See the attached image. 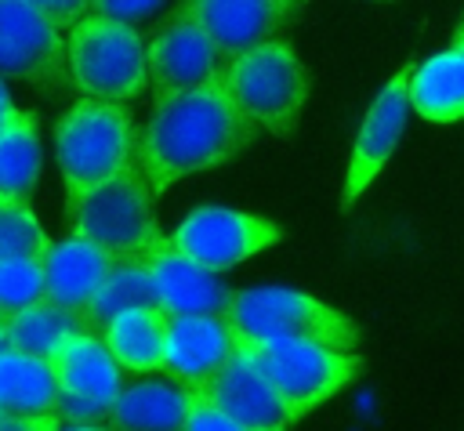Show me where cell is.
<instances>
[{
	"mask_svg": "<svg viewBox=\"0 0 464 431\" xmlns=\"http://www.w3.org/2000/svg\"><path fill=\"white\" fill-rule=\"evenodd\" d=\"M450 47H457V51L464 54V36H460V33H453V43H450Z\"/></svg>",
	"mask_w": 464,
	"mask_h": 431,
	"instance_id": "cell-34",
	"label": "cell"
},
{
	"mask_svg": "<svg viewBox=\"0 0 464 431\" xmlns=\"http://www.w3.org/2000/svg\"><path fill=\"white\" fill-rule=\"evenodd\" d=\"M214 409H221L232 424L243 431H290V413L279 402L276 388L261 377V369L239 351L203 391H199Z\"/></svg>",
	"mask_w": 464,
	"mask_h": 431,
	"instance_id": "cell-15",
	"label": "cell"
},
{
	"mask_svg": "<svg viewBox=\"0 0 464 431\" xmlns=\"http://www.w3.org/2000/svg\"><path fill=\"white\" fill-rule=\"evenodd\" d=\"M18 109H14V101H11V94H7V87H4V80H0V130H4V123L14 116Z\"/></svg>",
	"mask_w": 464,
	"mask_h": 431,
	"instance_id": "cell-31",
	"label": "cell"
},
{
	"mask_svg": "<svg viewBox=\"0 0 464 431\" xmlns=\"http://www.w3.org/2000/svg\"><path fill=\"white\" fill-rule=\"evenodd\" d=\"M51 239L25 206H0V261H44Z\"/></svg>",
	"mask_w": 464,
	"mask_h": 431,
	"instance_id": "cell-25",
	"label": "cell"
},
{
	"mask_svg": "<svg viewBox=\"0 0 464 431\" xmlns=\"http://www.w3.org/2000/svg\"><path fill=\"white\" fill-rule=\"evenodd\" d=\"M188 431H243L221 409H214L199 391H188Z\"/></svg>",
	"mask_w": 464,
	"mask_h": 431,
	"instance_id": "cell-28",
	"label": "cell"
},
{
	"mask_svg": "<svg viewBox=\"0 0 464 431\" xmlns=\"http://www.w3.org/2000/svg\"><path fill=\"white\" fill-rule=\"evenodd\" d=\"M301 11V4L286 0H188L185 14L214 40V47L225 54V62L276 43V36L290 25V18Z\"/></svg>",
	"mask_w": 464,
	"mask_h": 431,
	"instance_id": "cell-13",
	"label": "cell"
},
{
	"mask_svg": "<svg viewBox=\"0 0 464 431\" xmlns=\"http://www.w3.org/2000/svg\"><path fill=\"white\" fill-rule=\"evenodd\" d=\"M239 351L276 388L290 420H301L304 413L334 398L359 373L355 355H337L308 340H243L239 337Z\"/></svg>",
	"mask_w": 464,
	"mask_h": 431,
	"instance_id": "cell-7",
	"label": "cell"
},
{
	"mask_svg": "<svg viewBox=\"0 0 464 431\" xmlns=\"http://www.w3.org/2000/svg\"><path fill=\"white\" fill-rule=\"evenodd\" d=\"M410 109L431 123L464 120V54L457 47H446L413 69Z\"/></svg>",
	"mask_w": 464,
	"mask_h": 431,
	"instance_id": "cell-21",
	"label": "cell"
},
{
	"mask_svg": "<svg viewBox=\"0 0 464 431\" xmlns=\"http://www.w3.org/2000/svg\"><path fill=\"white\" fill-rule=\"evenodd\" d=\"M109 431H188V388L163 377H145L123 384L112 413L105 417Z\"/></svg>",
	"mask_w": 464,
	"mask_h": 431,
	"instance_id": "cell-18",
	"label": "cell"
},
{
	"mask_svg": "<svg viewBox=\"0 0 464 431\" xmlns=\"http://www.w3.org/2000/svg\"><path fill=\"white\" fill-rule=\"evenodd\" d=\"M40 11L47 14V22L62 33V25H76V22H83L87 14H91V4H76V0H44L40 4Z\"/></svg>",
	"mask_w": 464,
	"mask_h": 431,
	"instance_id": "cell-29",
	"label": "cell"
},
{
	"mask_svg": "<svg viewBox=\"0 0 464 431\" xmlns=\"http://www.w3.org/2000/svg\"><path fill=\"white\" fill-rule=\"evenodd\" d=\"M457 33H460V36H464V22H460V25H457Z\"/></svg>",
	"mask_w": 464,
	"mask_h": 431,
	"instance_id": "cell-35",
	"label": "cell"
},
{
	"mask_svg": "<svg viewBox=\"0 0 464 431\" xmlns=\"http://www.w3.org/2000/svg\"><path fill=\"white\" fill-rule=\"evenodd\" d=\"M4 333H7L11 351H22V355L51 362L62 351L65 340H72L76 333H87V330L72 311H62V308L44 301V304H36V308H29L22 315H11L4 322Z\"/></svg>",
	"mask_w": 464,
	"mask_h": 431,
	"instance_id": "cell-24",
	"label": "cell"
},
{
	"mask_svg": "<svg viewBox=\"0 0 464 431\" xmlns=\"http://www.w3.org/2000/svg\"><path fill=\"white\" fill-rule=\"evenodd\" d=\"M44 261H0V319L44 304Z\"/></svg>",
	"mask_w": 464,
	"mask_h": 431,
	"instance_id": "cell-26",
	"label": "cell"
},
{
	"mask_svg": "<svg viewBox=\"0 0 464 431\" xmlns=\"http://www.w3.org/2000/svg\"><path fill=\"white\" fill-rule=\"evenodd\" d=\"M0 417L58 420V380L51 362L22 351L0 355Z\"/></svg>",
	"mask_w": 464,
	"mask_h": 431,
	"instance_id": "cell-19",
	"label": "cell"
},
{
	"mask_svg": "<svg viewBox=\"0 0 464 431\" xmlns=\"http://www.w3.org/2000/svg\"><path fill=\"white\" fill-rule=\"evenodd\" d=\"M160 11H170L167 4H156V0H145V4H123V0H98L91 4V14H102L109 22H120V25H130L138 18H152Z\"/></svg>",
	"mask_w": 464,
	"mask_h": 431,
	"instance_id": "cell-27",
	"label": "cell"
},
{
	"mask_svg": "<svg viewBox=\"0 0 464 431\" xmlns=\"http://www.w3.org/2000/svg\"><path fill=\"white\" fill-rule=\"evenodd\" d=\"M254 134L257 127L239 116L221 91V80H210L196 91L156 101L149 127L138 134L134 167L152 196H160L174 181L239 156Z\"/></svg>",
	"mask_w": 464,
	"mask_h": 431,
	"instance_id": "cell-1",
	"label": "cell"
},
{
	"mask_svg": "<svg viewBox=\"0 0 464 431\" xmlns=\"http://www.w3.org/2000/svg\"><path fill=\"white\" fill-rule=\"evenodd\" d=\"M58 380V420L62 424H105L120 391L123 369L94 333H76L51 359Z\"/></svg>",
	"mask_w": 464,
	"mask_h": 431,
	"instance_id": "cell-9",
	"label": "cell"
},
{
	"mask_svg": "<svg viewBox=\"0 0 464 431\" xmlns=\"http://www.w3.org/2000/svg\"><path fill=\"white\" fill-rule=\"evenodd\" d=\"M109 355L127 373H156L167 355V311L163 308H134L112 319L102 333Z\"/></svg>",
	"mask_w": 464,
	"mask_h": 431,
	"instance_id": "cell-20",
	"label": "cell"
},
{
	"mask_svg": "<svg viewBox=\"0 0 464 431\" xmlns=\"http://www.w3.org/2000/svg\"><path fill=\"white\" fill-rule=\"evenodd\" d=\"M145 268L167 315H225L232 301V290L214 272H203L199 264L181 257L167 235L149 250Z\"/></svg>",
	"mask_w": 464,
	"mask_h": 431,
	"instance_id": "cell-16",
	"label": "cell"
},
{
	"mask_svg": "<svg viewBox=\"0 0 464 431\" xmlns=\"http://www.w3.org/2000/svg\"><path fill=\"white\" fill-rule=\"evenodd\" d=\"M138 130L123 105L80 98L54 123V156L65 181V206L134 167Z\"/></svg>",
	"mask_w": 464,
	"mask_h": 431,
	"instance_id": "cell-2",
	"label": "cell"
},
{
	"mask_svg": "<svg viewBox=\"0 0 464 431\" xmlns=\"http://www.w3.org/2000/svg\"><path fill=\"white\" fill-rule=\"evenodd\" d=\"M4 322H7V319H4ZM4 322H0V355H4V351H11V344H7V333H4Z\"/></svg>",
	"mask_w": 464,
	"mask_h": 431,
	"instance_id": "cell-33",
	"label": "cell"
},
{
	"mask_svg": "<svg viewBox=\"0 0 464 431\" xmlns=\"http://www.w3.org/2000/svg\"><path fill=\"white\" fill-rule=\"evenodd\" d=\"M54 431H109L105 424H58Z\"/></svg>",
	"mask_w": 464,
	"mask_h": 431,
	"instance_id": "cell-32",
	"label": "cell"
},
{
	"mask_svg": "<svg viewBox=\"0 0 464 431\" xmlns=\"http://www.w3.org/2000/svg\"><path fill=\"white\" fill-rule=\"evenodd\" d=\"M65 217L72 239L91 243L112 264H145L149 250L163 239L152 214V188L138 167L65 206Z\"/></svg>",
	"mask_w": 464,
	"mask_h": 431,
	"instance_id": "cell-5",
	"label": "cell"
},
{
	"mask_svg": "<svg viewBox=\"0 0 464 431\" xmlns=\"http://www.w3.org/2000/svg\"><path fill=\"white\" fill-rule=\"evenodd\" d=\"M239 355V333L225 315H167L163 373L188 391H203Z\"/></svg>",
	"mask_w": 464,
	"mask_h": 431,
	"instance_id": "cell-12",
	"label": "cell"
},
{
	"mask_svg": "<svg viewBox=\"0 0 464 431\" xmlns=\"http://www.w3.org/2000/svg\"><path fill=\"white\" fill-rule=\"evenodd\" d=\"M225 69V54L214 40L185 14V4H174L167 22L149 40V87L160 98L196 91L218 80Z\"/></svg>",
	"mask_w": 464,
	"mask_h": 431,
	"instance_id": "cell-11",
	"label": "cell"
},
{
	"mask_svg": "<svg viewBox=\"0 0 464 431\" xmlns=\"http://www.w3.org/2000/svg\"><path fill=\"white\" fill-rule=\"evenodd\" d=\"M167 239L181 257L218 275L221 268H232L261 254L265 246H276L283 239V228L257 214H239L225 206H196Z\"/></svg>",
	"mask_w": 464,
	"mask_h": 431,
	"instance_id": "cell-8",
	"label": "cell"
},
{
	"mask_svg": "<svg viewBox=\"0 0 464 431\" xmlns=\"http://www.w3.org/2000/svg\"><path fill=\"white\" fill-rule=\"evenodd\" d=\"M134 308H160V297H156V286H152V275L145 264H112V272L105 275L102 290L94 293V301L87 304V311L80 315L83 330L102 337L105 326Z\"/></svg>",
	"mask_w": 464,
	"mask_h": 431,
	"instance_id": "cell-23",
	"label": "cell"
},
{
	"mask_svg": "<svg viewBox=\"0 0 464 431\" xmlns=\"http://www.w3.org/2000/svg\"><path fill=\"white\" fill-rule=\"evenodd\" d=\"M109 272H112V261L102 250H94L91 243L72 239V235L62 243H51V250L44 257V283H47L44 301L62 311H72L80 319L87 311V304L94 301V293L102 290Z\"/></svg>",
	"mask_w": 464,
	"mask_h": 431,
	"instance_id": "cell-17",
	"label": "cell"
},
{
	"mask_svg": "<svg viewBox=\"0 0 464 431\" xmlns=\"http://www.w3.org/2000/svg\"><path fill=\"white\" fill-rule=\"evenodd\" d=\"M40 181L36 116L18 109L0 130V206H25Z\"/></svg>",
	"mask_w": 464,
	"mask_h": 431,
	"instance_id": "cell-22",
	"label": "cell"
},
{
	"mask_svg": "<svg viewBox=\"0 0 464 431\" xmlns=\"http://www.w3.org/2000/svg\"><path fill=\"white\" fill-rule=\"evenodd\" d=\"M62 420H7L0 417V431H54Z\"/></svg>",
	"mask_w": 464,
	"mask_h": 431,
	"instance_id": "cell-30",
	"label": "cell"
},
{
	"mask_svg": "<svg viewBox=\"0 0 464 431\" xmlns=\"http://www.w3.org/2000/svg\"><path fill=\"white\" fill-rule=\"evenodd\" d=\"M69 83L87 101L123 105L149 83V43L134 25L87 14L65 36Z\"/></svg>",
	"mask_w": 464,
	"mask_h": 431,
	"instance_id": "cell-4",
	"label": "cell"
},
{
	"mask_svg": "<svg viewBox=\"0 0 464 431\" xmlns=\"http://www.w3.org/2000/svg\"><path fill=\"white\" fill-rule=\"evenodd\" d=\"M0 76L58 91L69 83L65 36L47 22L40 4L0 0Z\"/></svg>",
	"mask_w": 464,
	"mask_h": 431,
	"instance_id": "cell-10",
	"label": "cell"
},
{
	"mask_svg": "<svg viewBox=\"0 0 464 431\" xmlns=\"http://www.w3.org/2000/svg\"><path fill=\"white\" fill-rule=\"evenodd\" d=\"M218 80L239 116L257 130L265 127L279 138H290L297 130L301 105L308 98V72L290 43L276 40L225 62Z\"/></svg>",
	"mask_w": 464,
	"mask_h": 431,
	"instance_id": "cell-6",
	"label": "cell"
},
{
	"mask_svg": "<svg viewBox=\"0 0 464 431\" xmlns=\"http://www.w3.org/2000/svg\"><path fill=\"white\" fill-rule=\"evenodd\" d=\"M410 76H413V65H402L388 80V87L373 98V105L359 127V138H355V148H352V159L344 170V188H341L344 210L355 206V199L370 188V181L381 174V167L388 163V156L399 145L406 112H410Z\"/></svg>",
	"mask_w": 464,
	"mask_h": 431,
	"instance_id": "cell-14",
	"label": "cell"
},
{
	"mask_svg": "<svg viewBox=\"0 0 464 431\" xmlns=\"http://www.w3.org/2000/svg\"><path fill=\"white\" fill-rule=\"evenodd\" d=\"M225 319L243 340H308L337 355H352L359 344V326L344 311L290 286L232 290Z\"/></svg>",
	"mask_w": 464,
	"mask_h": 431,
	"instance_id": "cell-3",
	"label": "cell"
},
{
	"mask_svg": "<svg viewBox=\"0 0 464 431\" xmlns=\"http://www.w3.org/2000/svg\"><path fill=\"white\" fill-rule=\"evenodd\" d=\"M0 322H4V319H0Z\"/></svg>",
	"mask_w": 464,
	"mask_h": 431,
	"instance_id": "cell-36",
	"label": "cell"
}]
</instances>
